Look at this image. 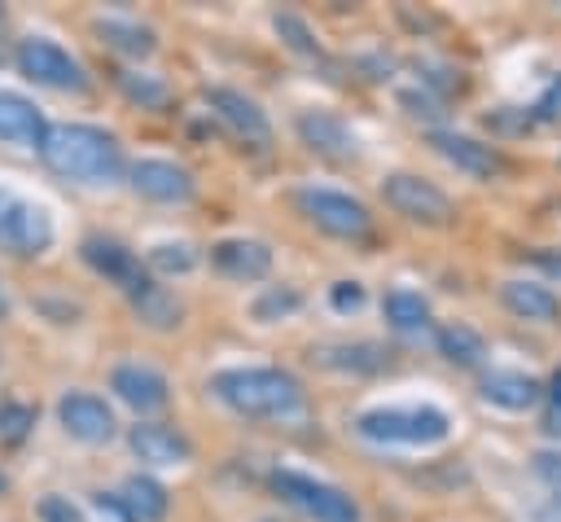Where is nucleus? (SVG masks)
<instances>
[{"instance_id": "nucleus-1", "label": "nucleus", "mask_w": 561, "mask_h": 522, "mask_svg": "<svg viewBox=\"0 0 561 522\" xmlns=\"http://www.w3.org/2000/svg\"><path fill=\"white\" fill-rule=\"evenodd\" d=\"M39 158L48 171L79 184H114L123 175L118 140L92 123H53L39 140Z\"/></svg>"}, {"instance_id": "nucleus-2", "label": "nucleus", "mask_w": 561, "mask_h": 522, "mask_svg": "<svg viewBox=\"0 0 561 522\" xmlns=\"http://www.w3.org/2000/svg\"><path fill=\"white\" fill-rule=\"evenodd\" d=\"M210 395L241 417H294L307 404L302 382L285 368H224L210 377Z\"/></svg>"}, {"instance_id": "nucleus-3", "label": "nucleus", "mask_w": 561, "mask_h": 522, "mask_svg": "<svg viewBox=\"0 0 561 522\" xmlns=\"http://www.w3.org/2000/svg\"><path fill=\"white\" fill-rule=\"evenodd\" d=\"M355 430L373 443H408V447H430V443H443L451 434V417L443 408H373V412H359Z\"/></svg>"}, {"instance_id": "nucleus-4", "label": "nucleus", "mask_w": 561, "mask_h": 522, "mask_svg": "<svg viewBox=\"0 0 561 522\" xmlns=\"http://www.w3.org/2000/svg\"><path fill=\"white\" fill-rule=\"evenodd\" d=\"M272 491L280 500H289L294 509H302L307 518H316V522H359V504L342 487H329V483H320L311 474L276 469L272 474Z\"/></svg>"}, {"instance_id": "nucleus-5", "label": "nucleus", "mask_w": 561, "mask_h": 522, "mask_svg": "<svg viewBox=\"0 0 561 522\" xmlns=\"http://www.w3.org/2000/svg\"><path fill=\"white\" fill-rule=\"evenodd\" d=\"M294 202H298V211H302L320 232H329V237L359 241V237H368V228H373L368 206H364L359 197H351V193H337V189H298Z\"/></svg>"}, {"instance_id": "nucleus-6", "label": "nucleus", "mask_w": 561, "mask_h": 522, "mask_svg": "<svg viewBox=\"0 0 561 522\" xmlns=\"http://www.w3.org/2000/svg\"><path fill=\"white\" fill-rule=\"evenodd\" d=\"M53 246V219L44 206L18 197L13 189H0V250L18 259H35Z\"/></svg>"}, {"instance_id": "nucleus-7", "label": "nucleus", "mask_w": 561, "mask_h": 522, "mask_svg": "<svg viewBox=\"0 0 561 522\" xmlns=\"http://www.w3.org/2000/svg\"><path fill=\"white\" fill-rule=\"evenodd\" d=\"M18 70L39 83V88H57V92H88V70L57 44L44 35H31L18 44Z\"/></svg>"}, {"instance_id": "nucleus-8", "label": "nucleus", "mask_w": 561, "mask_h": 522, "mask_svg": "<svg viewBox=\"0 0 561 522\" xmlns=\"http://www.w3.org/2000/svg\"><path fill=\"white\" fill-rule=\"evenodd\" d=\"M381 193H386V202H390L399 215H408V219H416V224H430V228H438V224H447V219L456 215L451 197H447L438 184H430V180H421V175H412V171L386 175Z\"/></svg>"}, {"instance_id": "nucleus-9", "label": "nucleus", "mask_w": 561, "mask_h": 522, "mask_svg": "<svg viewBox=\"0 0 561 522\" xmlns=\"http://www.w3.org/2000/svg\"><path fill=\"white\" fill-rule=\"evenodd\" d=\"M127 184H131L140 197L162 202V206H180V202H188V197L197 193L193 171L180 167V162H171V158H140V162H131Z\"/></svg>"}, {"instance_id": "nucleus-10", "label": "nucleus", "mask_w": 561, "mask_h": 522, "mask_svg": "<svg viewBox=\"0 0 561 522\" xmlns=\"http://www.w3.org/2000/svg\"><path fill=\"white\" fill-rule=\"evenodd\" d=\"M57 421H61V430H66L70 439L92 443V447H96V443H110L114 430H118L110 404H105L101 395H88V390H70V395H61V404H57Z\"/></svg>"}, {"instance_id": "nucleus-11", "label": "nucleus", "mask_w": 561, "mask_h": 522, "mask_svg": "<svg viewBox=\"0 0 561 522\" xmlns=\"http://www.w3.org/2000/svg\"><path fill=\"white\" fill-rule=\"evenodd\" d=\"M83 259H88V268L92 272H101L105 281H114V285H123L127 290V298L136 294V290H145L149 285V276H145V268H140V259L123 246V241H114V237H88L83 241Z\"/></svg>"}, {"instance_id": "nucleus-12", "label": "nucleus", "mask_w": 561, "mask_h": 522, "mask_svg": "<svg viewBox=\"0 0 561 522\" xmlns=\"http://www.w3.org/2000/svg\"><path fill=\"white\" fill-rule=\"evenodd\" d=\"M206 105H210L241 140H254V145H267V140H272V123H267V114L259 110L254 97H245V92H237V88H206Z\"/></svg>"}, {"instance_id": "nucleus-13", "label": "nucleus", "mask_w": 561, "mask_h": 522, "mask_svg": "<svg viewBox=\"0 0 561 522\" xmlns=\"http://www.w3.org/2000/svg\"><path fill=\"white\" fill-rule=\"evenodd\" d=\"M127 443H131L136 461H145V465H184V461H193V443L175 425H167V421H140V425H131L127 430Z\"/></svg>"}, {"instance_id": "nucleus-14", "label": "nucleus", "mask_w": 561, "mask_h": 522, "mask_svg": "<svg viewBox=\"0 0 561 522\" xmlns=\"http://www.w3.org/2000/svg\"><path fill=\"white\" fill-rule=\"evenodd\" d=\"M210 263L228 276V281H263L272 272V250L254 237H224L210 246Z\"/></svg>"}, {"instance_id": "nucleus-15", "label": "nucleus", "mask_w": 561, "mask_h": 522, "mask_svg": "<svg viewBox=\"0 0 561 522\" xmlns=\"http://www.w3.org/2000/svg\"><path fill=\"white\" fill-rule=\"evenodd\" d=\"M110 390H114L127 408H136V412H158V408L171 399L167 377H162L158 368H149V364H118V368L110 373Z\"/></svg>"}, {"instance_id": "nucleus-16", "label": "nucleus", "mask_w": 561, "mask_h": 522, "mask_svg": "<svg viewBox=\"0 0 561 522\" xmlns=\"http://www.w3.org/2000/svg\"><path fill=\"white\" fill-rule=\"evenodd\" d=\"M430 145H434L451 167H460L465 175H478V180H491V175L504 167V158L495 154V145L473 140V136H460V132H434Z\"/></svg>"}, {"instance_id": "nucleus-17", "label": "nucleus", "mask_w": 561, "mask_h": 522, "mask_svg": "<svg viewBox=\"0 0 561 522\" xmlns=\"http://www.w3.org/2000/svg\"><path fill=\"white\" fill-rule=\"evenodd\" d=\"M298 136L316 149V154H329V158H351L359 149L355 132L337 118V114H324V110H307L298 118Z\"/></svg>"}, {"instance_id": "nucleus-18", "label": "nucleus", "mask_w": 561, "mask_h": 522, "mask_svg": "<svg viewBox=\"0 0 561 522\" xmlns=\"http://www.w3.org/2000/svg\"><path fill=\"white\" fill-rule=\"evenodd\" d=\"M44 132H48L44 114H39L26 97H18V92H4V88H0V140H13V145H26V149H39Z\"/></svg>"}, {"instance_id": "nucleus-19", "label": "nucleus", "mask_w": 561, "mask_h": 522, "mask_svg": "<svg viewBox=\"0 0 561 522\" xmlns=\"http://www.w3.org/2000/svg\"><path fill=\"white\" fill-rule=\"evenodd\" d=\"M543 395V386L517 368H495L482 377V399L495 404V408H508V412H522V408H535Z\"/></svg>"}, {"instance_id": "nucleus-20", "label": "nucleus", "mask_w": 561, "mask_h": 522, "mask_svg": "<svg viewBox=\"0 0 561 522\" xmlns=\"http://www.w3.org/2000/svg\"><path fill=\"white\" fill-rule=\"evenodd\" d=\"M500 298L522 320H557L561 316V298L548 285H535V281H504Z\"/></svg>"}, {"instance_id": "nucleus-21", "label": "nucleus", "mask_w": 561, "mask_h": 522, "mask_svg": "<svg viewBox=\"0 0 561 522\" xmlns=\"http://www.w3.org/2000/svg\"><path fill=\"white\" fill-rule=\"evenodd\" d=\"M118 500H123V509H127L131 522H158L167 513V487L153 483V478H145V474H131L123 483V496Z\"/></svg>"}, {"instance_id": "nucleus-22", "label": "nucleus", "mask_w": 561, "mask_h": 522, "mask_svg": "<svg viewBox=\"0 0 561 522\" xmlns=\"http://www.w3.org/2000/svg\"><path fill=\"white\" fill-rule=\"evenodd\" d=\"M131 307H136V316H140L149 329H175L180 316H184V303H180L171 290L153 285V281H149L145 290L131 294Z\"/></svg>"}, {"instance_id": "nucleus-23", "label": "nucleus", "mask_w": 561, "mask_h": 522, "mask_svg": "<svg viewBox=\"0 0 561 522\" xmlns=\"http://www.w3.org/2000/svg\"><path fill=\"white\" fill-rule=\"evenodd\" d=\"M96 35H101L110 48L127 53V57H149V53L158 48L153 31L140 26V22H131V18H101V22H96Z\"/></svg>"}, {"instance_id": "nucleus-24", "label": "nucleus", "mask_w": 561, "mask_h": 522, "mask_svg": "<svg viewBox=\"0 0 561 522\" xmlns=\"http://www.w3.org/2000/svg\"><path fill=\"white\" fill-rule=\"evenodd\" d=\"M381 311H386L390 329H399V333H421L430 325V303L416 290H403V285L381 298Z\"/></svg>"}, {"instance_id": "nucleus-25", "label": "nucleus", "mask_w": 561, "mask_h": 522, "mask_svg": "<svg viewBox=\"0 0 561 522\" xmlns=\"http://www.w3.org/2000/svg\"><path fill=\"white\" fill-rule=\"evenodd\" d=\"M438 351H443L451 364H460V368H478V364L486 360V342H482V333L469 329V325H443V329H438Z\"/></svg>"}, {"instance_id": "nucleus-26", "label": "nucleus", "mask_w": 561, "mask_h": 522, "mask_svg": "<svg viewBox=\"0 0 561 522\" xmlns=\"http://www.w3.org/2000/svg\"><path fill=\"white\" fill-rule=\"evenodd\" d=\"M114 83L123 88L127 101H136V105H145V110H162V105L171 101V88H167L162 79H153V75H140V70H118Z\"/></svg>"}, {"instance_id": "nucleus-27", "label": "nucleus", "mask_w": 561, "mask_h": 522, "mask_svg": "<svg viewBox=\"0 0 561 522\" xmlns=\"http://www.w3.org/2000/svg\"><path fill=\"white\" fill-rule=\"evenodd\" d=\"M197 259L202 254L188 241H158V246H149V268L162 272V276H184V272L197 268Z\"/></svg>"}, {"instance_id": "nucleus-28", "label": "nucleus", "mask_w": 561, "mask_h": 522, "mask_svg": "<svg viewBox=\"0 0 561 522\" xmlns=\"http://www.w3.org/2000/svg\"><path fill=\"white\" fill-rule=\"evenodd\" d=\"M298 307H302V294H298L294 285H280V290H267V294H259L250 311H254V320L272 325V320H280V316L298 311Z\"/></svg>"}, {"instance_id": "nucleus-29", "label": "nucleus", "mask_w": 561, "mask_h": 522, "mask_svg": "<svg viewBox=\"0 0 561 522\" xmlns=\"http://www.w3.org/2000/svg\"><path fill=\"white\" fill-rule=\"evenodd\" d=\"M272 26H276V35H280L294 53H302V57H316V53H320V44H316L311 26H307L298 13H276V18H272Z\"/></svg>"}, {"instance_id": "nucleus-30", "label": "nucleus", "mask_w": 561, "mask_h": 522, "mask_svg": "<svg viewBox=\"0 0 561 522\" xmlns=\"http://www.w3.org/2000/svg\"><path fill=\"white\" fill-rule=\"evenodd\" d=\"M35 425V408L31 404H18V399H4L0 404V439L4 443H22Z\"/></svg>"}, {"instance_id": "nucleus-31", "label": "nucleus", "mask_w": 561, "mask_h": 522, "mask_svg": "<svg viewBox=\"0 0 561 522\" xmlns=\"http://www.w3.org/2000/svg\"><path fill=\"white\" fill-rule=\"evenodd\" d=\"M35 513H39V522H83V513H79L66 496H57V491H48V496L35 504Z\"/></svg>"}, {"instance_id": "nucleus-32", "label": "nucleus", "mask_w": 561, "mask_h": 522, "mask_svg": "<svg viewBox=\"0 0 561 522\" xmlns=\"http://www.w3.org/2000/svg\"><path fill=\"white\" fill-rule=\"evenodd\" d=\"M329 303H333L337 311H355V307L364 303V285H359V281H337V285L329 290Z\"/></svg>"}, {"instance_id": "nucleus-33", "label": "nucleus", "mask_w": 561, "mask_h": 522, "mask_svg": "<svg viewBox=\"0 0 561 522\" xmlns=\"http://www.w3.org/2000/svg\"><path fill=\"white\" fill-rule=\"evenodd\" d=\"M535 110H539V118H561V79L539 97V105H535Z\"/></svg>"}, {"instance_id": "nucleus-34", "label": "nucleus", "mask_w": 561, "mask_h": 522, "mask_svg": "<svg viewBox=\"0 0 561 522\" xmlns=\"http://www.w3.org/2000/svg\"><path fill=\"white\" fill-rule=\"evenodd\" d=\"M535 469H539L548 483L561 487V452H539V456H535Z\"/></svg>"}, {"instance_id": "nucleus-35", "label": "nucleus", "mask_w": 561, "mask_h": 522, "mask_svg": "<svg viewBox=\"0 0 561 522\" xmlns=\"http://www.w3.org/2000/svg\"><path fill=\"white\" fill-rule=\"evenodd\" d=\"M535 263H539L548 276H557V281H561V254H548V250H543V254H535Z\"/></svg>"}, {"instance_id": "nucleus-36", "label": "nucleus", "mask_w": 561, "mask_h": 522, "mask_svg": "<svg viewBox=\"0 0 561 522\" xmlns=\"http://www.w3.org/2000/svg\"><path fill=\"white\" fill-rule=\"evenodd\" d=\"M539 522H561V496H552V500L539 509Z\"/></svg>"}, {"instance_id": "nucleus-37", "label": "nucleus", "mask_w": 561, "mask_h": 522, "mask_svg": "<svg viewBox=\"0 0 561 522\" xmlns=\"http://www.w3.org/2000/svg\"><path fill=\"white\" fill-rule=\"evenodd\" d=\"M548 395H552V404H557V408H561V373H557V377H552V382H548Z\"/></svg>"}, {"instance_id": "nucleus-38", "label": "nucleus", "mask_w": 561, "mask_h": 522, "mask_svg": "<svg viewBox=\"0 0 561 522\" xmlns=\"http://www.w3.org/2000/svg\"><path fill=\"white\" fill-rule=\"evenodd\" d=\"M4 491H9V478H4V474H0V496H4Z\"/></svg>"}, {"instance_id": "nucleus-39", "label": "nucleus", "mask_w": 561, "mask_h": 522, "mask_svg": "<svg viewBox=\"0 0 561 522\" xmlns=\"http://www.w3.org/2000/svg\"><path fill=\"white\" fill-rule=\"evenodd\" d=\"M0 311H4V298H0Z\"/></svg>"}]
</instances>
